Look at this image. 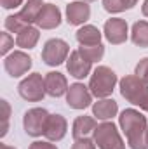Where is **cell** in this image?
Here are the masks:
<instances>
[{
  "instance_id": "d6986e66",
  "label": "cell",
  "mask_w": 148,
  "mask_h": 149,
  "mask_svg": "<svg viewBox=\"0 0 148 149\" xmlns=\"http://www.w3.org/2000/svg\"><path fill=\"white\" fill-rule=\"evenodd\" d=\"M44 5L45 3H42V0H28L23 5V9L18 12V16L26 24H33V23H37V19H38V16H40V12H42V9H44Z\"/></svg>"
},
{
  "instance_id": "f1b7e54d",
  "label": "cell",
  "mask_w": 148,
  "mask_h": 149,
  "mask_svg": "<svg viewBox=\"0 0 148 149\" xmlns=\"http://www.w3.org/2000/svg\"><path fill=\"white\" fill-rule=\"evenodd\" d=\"M30 149H58L54 144H51V142H45V141H35Z\"/></svg>"
},
{
  "instance_id": "603a6c76",
  "label": "cell",
  "mask_w": 148,
  "mask_h": 149,
  "mask_svg": "<svg viewBox=\"0 0 148 149\" xmlns=\"http://www.w3.org/2000/svg\"><path fill=\"white\" fill-rule=\"evenodd\" d=\"M26 26H30V24H26L18 14H12V16H7L5 17V30H9L12 33H21Z\"/></svg>"
},
{
  "instance_id": "d4e9b609",
  "label": "cell",
  "mask_w": 148,
  "mask_h": 149,
  "mask_svg": "<svg viewBox=\"0 0 148 149\" xmlns=\"http://www.w3.org/2000/svg\"><path fill=\"white\" fill-rule=\"evenodd\" d=\"M103 7L106 12H111V14H118L125 10V5L122 0H103Z\"/></svg>"
},
{
  "instance_id": "2e32d148",
  "label": "cell",
  "mask_w": 148,
  "mask_h": 149,
  "mask_svg": "<svg viewBox=\"0 0 148 149\" xmlns=\"http://www.w3.org/2000/svg\"><path fill=\"white\" fill-rule=\"evenodd\" d=\"M117 113H118V104L113 99H108V97L106 99H99L98 102L92 104V114H94L96 120L108 121Z\"/></svg>"
},
{
  "instance_id": "1f68e13d",
  "label": "cell",
  "mask_w": 148,
  "mask_h": 149,
  "mask_svg": "<svg viewBox=\"0 0 148 149\" xmlns=\"http://www.w3.org/2000/svg\"><path fill=\"white\" fill-rule=\"evenodd\" d=\"M141 12H143V16H145V17H148V0H145V2H143Z\"/></svg>"
},
{
  "instance_id": "484cf974",
  "label": "cell",
  "mask_w": 148,
  "mask_h": 149,
  "mask_svg": "<svg viewBox=\"0 0 148 149\" xmlns=\"http://www.w3.org/2000/svg\"><path fill=\"white\" fill-rule=\"evenodd\" d=\"M134 74H136L140 80H143L145 83H148V57H143V59L136 64Z\"/></svg>"
},
{
  "instance_id": "83f0119b",
  "label": "cell",
  "mask_w": 148,
  "mask_h": 149,
  "mask_svg": "<svg viewBox=\"0 0 148 149\" xmlns=\"http://www.w3.org/2000/svg\"><path fill=\"white\" fill-rule=\"evenodd\" d=\"M72 149H96V142H94V139H89V137L77 139L73 142V146H72Z\"/></svg>"
},
{
  "instance_id": "8992f818",
  "label": "cell",
  "mask_w": 148,
  "mask_h": 149,
  "mask_svg": "<svg viewBox=\"0 0 148 149\" xmlns=\"http://www.w3.org/2000/svg\"><path fill=\"white\" fill-rule=\"evenodd\" d=\"M70 45L61 38H51L42 49V61L47 66H59L68 59Z\"/></svg>"
},
{
  "instance_id": "4fadbf2b",
  "label": "cell",
  "mask_w": 148,
  "mask_h": 149,
  "mask_svg": "<svg viewBox=\"0 0 148 149\" xmlns=\"http://www.w3.org/2000/svg\"><path fill=\"white\" fill-rule=\"evenodd\" d=\"M35 24L38 28H42V30H54V28H58L61 24V10L58 9V5L45 3Z\"/></svg>"
},
{
  "instance_id": "3957f363",
  "label": "cell",
  "mask_w": 148,
  "mask_h": 149,
  "mask_svg": "<svg viewBox=\"0 0 148 149\" xmlns=\"http://www.w3.org/2000/svg\"><path fill=\"white\" fill-rule=\"evenodd\" d=\"M117 74L115 71H111L108 66H98L89 80V90L94 97L98 99H106L108 95H111L115 85H117Z\"/></svg>"
},
{
  "instance_id": "7c38bea8",
  "label": "cell",
  "mask_w": 148,
  "mask_h": 149,
  "mask_svg": "<svg viewBox=\"0 0 148 149\" xmlns=\"http://www.w3.org/2000/svg\"><path fill=\"white\" fill-rule=\"evenodd\" d=\"M66 130H68V123H66L65 116H61V114H51L49 120H47L44 135H45L47 141L58 142V141H61L66 135Z\"/></svg>"
},
{
  "instance_id": "cb8c5ba5",
  "label": "cell",
  "mask_w": 148,
  "mask_h": 149,
  "mask_svg": "<svg viewBox=\"0 0 148 149\" xmlns=\"http://www.w3.org/2000/svg\"><path fill=\"white\" fill-rule=\"evenodd\" d=\"M0 106H2V120H4V125H2V132H0V137H5L7 130H9V116H11V106L7 101H0Z\"/></svg>"
},
{
  "instance_id": "8fae6325",
  "label": "cell",
  "mask_w": 148,
  "mask_h": 149,
  "mask_svg": "<svg viewBox=\"0 0 148 149\" xmlns=\"http://www.w3.org/2000/svg\"><path fill=\"white\" fill-rule=\"evenodd\" d=\"M91 68H92V63H89L80 52L78 49L70 52V57L66 59V70L68 73L72 74L73 78L80 80V78H85L87 74L91 73Z\"/></svg>"
},
{
  "instance_id": "ba28073f",
  "label": "cell",
  "mask_w": 148,
  "mask_h": 149,
  "mask_svg": "<svg viewBox=\"0 0 148 149\" xmlns=\"http://www.w3.org/2000/svg\"><path fill=\"white\" fill-rule=\"evenodd\" d=\"M4 68L12 78H19V76L26 74L28 70L32 68V57L28 54H25L23 50H14L12 54L5 56Z\"/></svg>"
},
{
  "instance_id": "ac0fdd59",
  "label": "cell",
  "mask_w": 148,
  "mask_h": 149,
  "mask_svg": "<svg viewBox=\"0 0 148 149\" xmlns=\"http://www.w3.org/2000/svg\"><path fill=\"white\" fill-rule=\"evenodd\" d=\"M77 42L80 43V45H98V43H101V37H103V33L96 28V26H92V24H84L78 31H77Z\"/></svg>"
},
{
  "instance_id": "7402d4cb",
  "label": "cell",
  "mask_w": 148,
  "mask_h": 149,
  "mask_svg": "<svg viewBox=\"0 0 148 149\" xmlns=\"http://www.w3.org/2000/svg\"><path fill=\"white\" fill-rule=\"evenodd\" d=\"M78 52H80L89 63H98V61H101L103 56H105V47H103L101 43H98V45H80V47H78Z\"/></svg>"
},
{
  "instance_id": "277c9868",
  "label": "cell",
  "mask_w": 148,
  "mask_h": 149,
  "mask_svg": "<svg viewBox=\"0 0 148 149\" xmlns=\"http://www.w3.org/2000/svg\"><path fill=\"white\" fill-rule=\"evenodd\" d=\"M92 139L99 149H125V144L111 121H103L96 127Z\"/></svg>"
},
{
  "instance_id": "52a82bcc",
  "label": "cell",
  "mask_w": 148,
  "mask_h": 149,
  "mask_svg": "<svg viewBox=\"0 0 148 149\" xmlns=\"http://www.w3.org/2000/svg\"><path fill=\"white\" fill-rule=\"evenodd\" d=\"M49 113L45 111L44 108H33V109H28L25 113V118H23V127H25V132L32 137H40L44 135V130H45V125H47V120H49Z\"/></svg>"
},
{
  "instance_id": "4316f807",
  "label": "cell",
  "mask_w": 148,
  "mask_h": 149,
  "mask_svg": "<svg viewBox=\"0 0 148 149\" xmlns=\"http://www.w3.org/2000/svg\"><path fill=\"white\" fill-rule=\"evenodd\" d=\"M12 47H14V38L11 37L9 33H2L0 35V54L7 56Z\"/></svg>"
},
{
  "instance_id": "44dd1931",
  "label": "cell",
  "mask_w": 148,
  "mask_h": 149,
  "mask_svg": "<svg viewBox=\"0 0 148 149\" xmlns=\"http://www.w3.org/2000/svg\"><path fill=\"white\" fill-rule=\"evenodd\" d=\"M131 40L138 47H148V21H136L132 24Z\"/></svg>"
},
{
  "instance_id": "6da1fadb",
  "label": "cell",
  "mask_w": 148,
  "mask_h": 149,
  "mask_svg": "<svg viewBox=\"0 0 148 149\" xmlns=\"http://www.w3.org/2000/svg\"><path fill=\"white\" fill-rule=\"evenodd\" d=\"M118 125L127 137L131 149H148L147 146V116L136 109H124L118 116Z\"/></svg>"
},
{
  "instance_id": "4dcf8cb0",
  "label": "cell",
  "mask_w": 148,
  "mask_h": 149,
  "mask_svg": "<svg viewBox=\"0 0 148 149\" xmlns=\"http://www.w3.org/2000/svg\"><path fill=\"white\" fill-rule=\"evenodd\" d=\"M124 2V5H125V9H132L136 3H138V0H122Z\"/></svg>"
},
{
  "instance_id": "ffe728a7",
  "label": "cell",
  "mask_w": 148,
  "mask_h": 149,
  "mask_svg": "<svg viewBox=\"0 0 148 149\" xmlns=\"http://www.w3.org/2000/svg\"><path fill=\"white\" fill-rule=\"evenodd\" d=\"M38 38H40L38 30L30 24V26H26L21 33H18V37H16V45L21 47V49H33V47L37 45Z\"/></svg>"
},
{
  "instance_id": "5bb4252c",
  "label": "cell",
  "mask_w": 148,
  "mask_h": 149,
  "mask_svg": "<svg viewBox=\"0 0 148 149\" xmlns=\"http://www.w3.org/2000/svg\"><path fill=\"white\" fill-rule=\"evenodd\" d=\"M45 92L51 97H61L63 94L68 92V81L66 76L59 71H51L45 74Z\"/></svg>"
},
{
  "instance_id": "e0dca14e",
  "label": "cell",
  "mask_w": 148,
  "mask_h": 149,
  "mask_svg": "<svg viewBox=\"0 0 148 149\" xmlns=\"http://www.w3.org/2000/svg\"><path fill=\"white\" fill-rule=\"evenodd\" d=\"M96 127H98L96 118H92V116H78V118H75V121H73L72 135H73L75 141L77 139H85L91 134H94Z\"/></svg>"
},
{
  "instance_id": "9a60e30c",
  "label": "cell",
  "mask_w": 148,
  "mask_h": 149,
  "mask_svg": "<svg viewBox=\"0 0 148 149\" xmlns=\"http://www.w3.org/2000/svg\"><path fill=\"white\" fill-rule=\"evenodd\" d=\"M91 17V7L87 2H72L70 5H66V21L68 24H84L87 19Z\"/></svg>"
},
{
  "instance_id": "836d02e7",
  "label": "cell",
  "mask_w": 148,
  "mask_h": 149,
  "mask_svg": "<svg viewBox=\"0 0 148 149\" xmlns=\"http://www.w3.org/2000/svg\"><path fill=\"white\" fill-rule=\"evenodd\" d=\"M147 146H148V128H147Z\"/></svg>"
},
{
  "instance_id": "f546056e",
  "label": "cell",
  "mask_w": 148,
  "mask_h": 149,
  "mask_svg": "<svg viewBox=\"0 0 148 149\" xmlns=\"http://www.w3.org/2000/svg\"><path fill=\"white\" fill-rule=\"evenodd\" d=\"M0 3L4 9H18L23 3V0H0Z\"/></svg>"
},
{
  "instance_id": "e575fe53",
  "label": "cell",
  "mask_w": 148,
  "mask_h": 149,
  "mask_svg": "<svg viewBox=\"0 0 148 149\" xmlns=\"http://www.w3.org/2000/svg\"><path fill=\"white\" fill-rule=\"evenodd\" d=\"M87 2H96V0H87Z\"/></svg>"
},
{
  "instance_id": "30bf717a",
  "label": "cell",
  "mask_w": 148,
  "mask_h": 149,
  "mask_svg": "<svg viewBox=\"0 0 148 149\" xmlns=\"http://www.w3.org/2000/svg\"><path fill=\"white\" fill-rule=\"evenodd\" d=\"M127 33H129V28H127V23L120 17H111L105 23V28H103V35L105 38L113 43V45H120L127 40Z\"/></svg>"
},
{
  "instance_id": "7a4b0ae2",
  "label": "cell",
  "mask_w": 148,
  "mask_h": 149,
  "mask_svg": "<svg viewBox=\"0 0 148 149\" xmlns=\"http://www.w3.org/2000/svg\"><path fill=\"white\" fill-rule=\"evenodd\" d=\"M118 85L120 94L127 102L148 113V83L140 80L136 74H127L118 81Z\"/></svg>"
},
{
  "instance_id": "5b68a950",
  "label": "cell",
  "mask_w": 148,
  "mask_h": 149,
  "mask_svg": "<svg viewBox=\"0 0 148 149\" xmlns=\"http://www.w3.org/2000/svg\"><path fill=\"white\" fill-rule=\"evenodd\" d=\"M18 92L25 101L30 102H38L44 99L45 92V80L42 78L40 73H32L28 74L19 85H18Z\"/></svg>"
},
{
  "instance_id": "d6a6232c",
  "label": "cell",
  "mask_w": 148,
  "mask_h": 149,
  "mask_svg": "<svg viewBox=\"0 0 148 149\" xmlns=\"http://www.w3.org/2000/svg\"><path fill=\"white\" fill-rule=\"evenodd\" d=\"M0 149H16V148H11V146H7V144H0Z\"/></svg>"
},
{
  "instance_id": "9c48e42d",
  "label": "cell",
  "mask_w": 148,
  "mask_h": 149,
  "mask_svg": "<svg viewBox=\"0 0 148 149\" xmlns=\"http://www.w3.org/2000/svg\"><path fill=\"white\" fill-rule=\"evenodd\" d=\"M91 102H92V94L89 87H85L84 83H73L68 87L66 104L72 109H85L91 106Z\"/></svg>"
}]
</instances>
